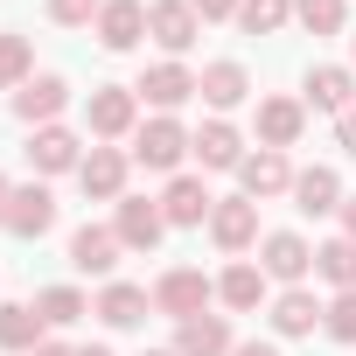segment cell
Here are the masks:
<instances>
[{
    "label": "cell",
    "instance_id": "obj_7",
    "mask_svg": "<svg viewBox=\"0 0 356 356\" xmlns=\"http://www.w3.org/2000/svg\"><path fill=\"white\" fill-rule=\"evenodd\" d=\"M70 266L105 280V273L119 266V231H105V224H84V231H70Z\"/></svg>",
    "mask_w": 356,
    "mask_h": 356
},
{
    "label": "cell",
    "instance_id": "obj_36",
    "mask_svg": "<svg viewBox=\"0 0 356 356\" xmlns=\"http://www.w3.org/2000/svg\"><path fill=\"white\" fill-rule=\"evenodd\" d=\"M231 356H280V349H273V342H238Z\"/></svg>",
    "mask_w": 356,
    "mask_h": 356
},
{
    "label": "cell",
    "instance_id": "obj_22",
    "mask_svg": "<svg viewBox=\"0 0 356 356\" xmlns=\"http://www.w3.org/2000/svg\"><path fill=\"white\" fill-rule=\"evenodd\" d=\"M314 321H321L314 293H300V286H293V293H280V300H273V328H280V335H314Z\"/></svg>",
    "mask_w": 356,
    "mask_h": 356
},
{
    "label": "cell",
    "instance_id": "obj_24",
    "mask_svg": "<svg viewBox=\"0 0 356 356\" xmlns=\"http://www.w3.org/2000/svg\"><path fill=\"white\" fill-rule=\"evenodd\" d=\"M196 154H203V168H238V161H245V147H238V133H231L224 119H210V126L196 133Z\"/></svg>",
    "mask_w": 356,
    "mask_h": 356
},
{
    "label": "cell",
    "instance_id": "obj_12",
    "mask_svg": "<svg viewBox=\"0 0 356 356\" xmlns=\"http://www.w3.org/2000/svg\"><path fill=\"white\" fill-rule=\"evenodd\" d=\"M210 238H217L224 252H245V245L259 238V203H217V210H210Z\"/></svg>",
    "mask_w": 356,
    "mask_h": 356
},
{
    "label": "cell",
    "instance_id": "obj_37",
    "mask_svg": "<svg viewBox=\"0 0 356 356\" xmlns=\"http://www.w3.org/2000/svg\"><path fill=\"white\" fill-rule=\"evenodd\" d=\"M35 356H77V349H63V342H42V349H35Z\"/></svg>",
    "mask_w": 356,
    "mask_h": 356
},
{
    "label": "cell",
    "instance_id": "obj_30",
    "mask_svg": "<svg viewBox=\"0 0 356 356\" xmlns=\"http://www.w3.org/2000/svg\"><path fill=\"white\" fill-rule=\"evenodd\" d=\"M321 328L335 342H356V293H335V307H321Z\"/></svg>",
    "mask_w": 356,
    "mask_h": 356
},
{
    "label": "cell",
    "instance_id": "obj_41",
    "mask_svg": "<svg viewBox=\"0 0 356 356\" xmlns=\"http://www.w3.org/2000/svg\"><path fill=\"white\" fill-rule=\"evenodd\" d=\"M154 356H161V349H154Z\"/></svg>",
    "mask_w": 356,
    "mask_h": 356
},
{
    "label": "cell",
    "instance_id": "obj_21",
    "mask_svg": "<svg viewBox=\"0 0 356 356\" xmlns=\"http://www.w3.org/2000/svg\"><path fill=\"white\" fill-rule=\"evenodd\" d=\"M91 314H98V321H112V328H133V321H147V293L119 280V286H105V293H98V307H91Z\"/></svg>",
    "mask_w": 356,
    "mask_h": 356
},
{
    "label": "cell",
    "instance_id": "obj_17",
    "mask_svg": "<svg viewBox=\"0 0 356 356\" xmlns=\"http://www.w3.org/2000/svg\"><path fill=\"white\" fill-rule=\"evenodd\" d=\"M293 196H300L307 217H328V210H342V175L335 168H307V175H293Z\"/></svg>",
    "mask_w": 356,
    "mask_h": 356
},
{
    "label": "cell",
    "instance_id": "obj_5",
    "mask_svg": "<svg viewBox=\"0 0 356 356\" xmlns=\"http://www.w3.org/2000/svg\"><path fill=\"white\" fill-rule=\"evenodd\" d=\"M238 182H245V196H280V189H293V168L280 147H259L238 161Z\"/></svg>",
    "mask_w": 356,
    "mask_h": 356
},
{
    "label": "cell",
    "instance_id": "obj_28",
    "mask_svg": "<svg viewBox=\"0 0 356 356\" xmlns=\"http://www.w3.org/2000/svg\"><path fill=\"white\" fill-rule=\"evenodd\" d=\"M35 314H42L49 328H70V321L84 314V293H77V286H49V293L35 300Z\"/></svg>",
    "mask_w": 356,
    "mask_h": 356
},
{
    "label": "cell",
    "instance_id": "obj_15",
    "mask_svg": "<svg viewBox=\"0 0 356 356\" xmlns=\"http://www.w3.org/2000/svg\"><path fill=\"white\" fill-rule=\"evenodd\" d=\"M300 126H307V112H300L293 98H266V105H259V140H266V147L286 154V147L300 140Z\"/></svg>",
    "mask_w": 356,
    "mask_h": 356
},
{
    "label": "cell",
    "instance_id": "obj_20",
    "mask_svg": "<svg viewBox=\"0 0 356 356\" xmlns=\"http://www.w3.org/2000/svg\"><path fill=\"white\" fill-rule=\"evenodd\" d=\"M224 349H231V328L217 314H196V321H182V335H175V356H224Z\"/></svg>",
    "mask_w": 356,
    "mask_h": 356
},
{
    "label": "cell",
    "instance_id": "obj_8",
    "mask_svg": "<svg viewBox=\"0 0 356 356\" xmlns=\"http://www.w3.org/2000/svg\"><path fill=\"white\" fill-rule=\"evenodd\" d=\"M0 224H8L15 238H42V231L56 224V203H49V189H15V196H8V217H0Z\"/></svg>",
    "mask_w": 356,
    "mask_h": 356
},
{
    "label": "cell",
    "instance_id": "obj_6",
    "mask_svg": "<svg viewBox=\"0 0 356 356\" xmlns=\"http://www.w3.org/2000/svg\"><path fill=\"white\" fill-rule=\"evenodd\" d=\"M77 182H84V196L119 203V189H126V154H119V147H91L84 168H77Z\"/></svg>",
    "mask_w": 356,
    "mask_h": 356
},
{
    "label": "cell",
    "instance_id": "obj_10",
    "mask_svg": "<svg viewBox=\"0 0 356 356\" xmlns=\"http://www.w3.org/2000/svg\"><path fill=\"white\" fill-rule=\"evenodd\" d=\"M147 35V8L140 0H105V15H98V42L105 49H133Z\"/></svg>",
    "mask_w": 356,
    "mask_h": 356
},
{
    "label": "cell",
    "instance_id": "obj_14",
    "mask_svg": "<svg viewBox=\"0 0 356 356\" xmlns=\"http://www.w3.org/2000/svg\"><path fill=\"white\" fill-rule=\"evenodd\" d=\"M63 98H70V84H63V77H29V84L15 91V119H29V126H35V119H56V112H63Z\"/></svg>",
    "mask_w": 356,
    "mask_h": 356
},
{
    "label": "cell",
    "instance_id": "obj_31",
    "mask_svg": "<svg viewBox=\"0 0 356 356\" xmlns=\"http://www.w3.org/2000/svg\"><path fill=\"white\" fill-rule=\"evenodd\" d=\"M293 15H300L314 35H335V29H342V0H300Z\"/></svg>",
    "mask_w": 356,
    "mask_h": 356
},
{
    "label": "cell",
    "instance_id": "obj_29",
    "mask_svg": "<svg viewBox=\"0 0 356 356\" xmlns=\"http://www.w3.org/2000/svg\"><path fill=\"white\" fill-rule=\"evenodd\" d=\"M245 29L252 35H273V29H286V15H293V0H245Z\"/></svg>",
    "mask_w": 356,
    "mask_h": 356
},
{
    "label": "cell",
    "instance_id": "obj_13",
    "mask_svg": "<svg viewBox=\"0 0 356 356\" xmlns=\"http://www.w3.org/2000/svg\"><path fill=\"white\" fill-rule=\"evenodd\" d=\"M307 266H314V252H307L293 231H273V238H266V259H259L266 280H307Z\"/></svg>",
    "mask_w": 356,
    "mask_h": 356
},
{
    "label": "cell",
    "instance_id": "obj_39",
    "mask_svg": "<svg viewBox=\"0 0 356 356\" xmlns=\"http://www.w3.org/2000/svg\"><path fill=\"white\" fill-rule=\"evenodd\" d=\"M8 196H15V189H8V182H0V217H8Z\"/></svg>",
    "mask_w": 356,
    "mask_h": 356
},
{
    "label": "cell",
    "instance_id": "obj_2",
    "mask_svg": "<svg viewBox=\"0 0 356 356\" xmlns=\"http://www.w3.org/2000/svg\"><path fill=\"white\" fill-rule=\"evenodd\" d=\"M147 35H154L161 49H189V42L203 35V15L189 8V0H154V8H147Z\"/></svg>",
    "mask_w": 356,
    "mask_h": 356
},
{
    "label": "cell",
    "instance_id": "obj_35",
    "mask_svg": "<svg viewBox=\"0 0 356 356\" xmlns=\"http://www.w3.org/2000/svg\"><path fill=\"white\" fill-rule=\"evenodd\" d=\"M335 133H342V147H349V154H356V105H349V112H342V119H335Z\"/></svg>",
    "mask_w": 356,
    "mask_h": 356
},
{
    "label": "cell",
    "instance_id": "obj_11",
    "mask_svg": "<svg viewBox=\"0 0 356 356\" xmlns=\"http://www.w3.org/2000/svg\"><path fill=\"white\" fill-rule=\"evenodd\" d=\"M217 203H210V189L196 182V175H175V182H168V196H161V217L168 224H203Z\"/></svg>",
    "mask_w": 356,
    "mask_h": 356
},
{
    "label": "cell",
    "instance_id": "obj_27",
    "mask_svg": "<svg viewBox=\"0 0 356 356\" xmlns=\"http://www.w3.org/2000/svg\"><path fill=\"white\" fill-rule=\"evenodd\" d=\"M196 91H203L210 105H238V98H245V70H238V63H210V70L196 77Z\"/></svg>",
    "mask_w": 356,
    "mask_h": 356
},
{
    "label": "cell",
    "instance_id": "obj_25",
    "mask_svg": "<svg viewBox=\"0 0 356 356\" xmlns=\"http://www.w3.org/2000/svg\"><path fill=\"white\" fill-rule=\"evenodd\" d=\"M217 293H224V307H238V314H245V307H259V300H266V273H259V266H231V273L217 280Z\"/></svg>",
    "mask_w": 356,
    "mask_h": 356
},
{
    "label": "cell",
    "instance_id": "obj_4",
    "mask_svg": "<svg viewBox=\"0 0 356 356\" xmlns=\"http://www.w3.org/2000/svg\"><path fill=\"white\" fill-rule=\"evenodd\" d=\"M161 231H168L161 203H147V196H119V245H126V252H154Z\"/></svg>",
    "mask_w": 356,
    "mask_h": 356
},
{
    "label": "cell",
    "instance_id": "obj_32",
    "mask_svg": "<svg viewBox=\"0 0 356 356\" xmlns=\"http://www.w3.org/2000/svg\"><path fill=\"white\" fill-rule=\"evenodd\" d=\"M22 77H29V42L0 35V84H22Z\"/></svg>",
    "mask_w": 356,
    "mask_h": 356
},
{
    "label": "cell",
    "instance_id": "obj_18",
    "mask_svg": "<svg viewBox=\"0 0 356 356\" xmlns=\"http://www.w3.org/2000/svg\"><path fill=\"white\" fill-rule=\"evenodd\" d=\"M133 91H140L147 105H161V112H168V105H182V98L196 91V77H189L182 63H154V70H147V77H140Z\"/></svg>",
    "mask_w": 356,
    "mask_h": 356
},
{
    "label": "cell",
    "instance_id": "obj_19",
    "mask_svg": "<svg viewBox=\"0 0 356 356\" xmlns=\"http://www.w3.org/2000/svg\"><path fill=\"white\" fill-rule=\"evenodd\" d=\"M126 126H133V91H126V84H98V91H91V133L112 140V133H126Z\"/></svg>",
    "mask_w": 356,
    "mask_h": 356
},
{
    "label": "cell",
    "instance_id": "obj_3",
    "mask_svg": "<svg viewBox=\"0 0 356 356\" xmlns=\"http://www.w3.org/2000/svg\"><path fill=\"white\" fill-rule=\"evenodd\" d=\"M196 140L175 126V119H154V126H140V140H133V161L140 168H182V154H189Z\"/></svg>",
    "mask_w": 356,
    "mask_h": 356
},
{
    "label": "cell",
    "instance_id": "obj_38",
    "mask_svg": "<svg viewBox=\"0 0 356 356\" xmlns=\"http://www.w3.org/2000/svg\"><path fill=\"white\" fill-rule=\"evenodd\" d=\"M342 224H349V238H356V196H349V203H342Z\"/></svg>",
    "mask_w": 356,
    "mask_h": 356
},
{
    "label": "cell",
    "instance_id": "obj_34",
    "mask_svg": "<svg viewBox=\"0 0 356 356\" xmlns=\"http://www.w3.org/2000/svg\"><path fill=\"white\" fill-rule=\"evenodd\" d=\"M189 8H196L203 22H217V15H238V8H245V0H189Z\"/></svg>",
    "mask_w": 356,
    "mask_h": 356
},
{
    "label": "cell",
    "instance_id": "obj_1",
    "mask_svg": "<svg viewBox=\"0 0 356 356\" xmlns=\"http://www.w3.org/2000/svg\"><path fill=\"white\" fill-rule=\"evenodd\" d=\"M203 300H210V280H203L196 266H175V273H161V286H154V307L175 314V321H196Z\"/></svg>",
    "mask_w": 356,
    "mask_h": 356
},
{
    "label": "cell",
    "instance_id": "obj_16",
    "mask_svg": "<svg viewBox=\"0 0 356 356\" xmlns=\"http://www.w3.org/2000/svg\"><path fill=\"white\" fill-rule=\"evenodd\" d=\"M29 161H35L42 175H63V168H84V161H77V133H70V126H42V133L29 140Z\"/></svg>",
    "mask_w": 356,
    "mask_h": 356
},
{
    "label": "cell",
    "instance_id": "obj_33",
    "mask_svg": "<svg viewBox=\"0 0 356 356\" xmlns=\"http://www.w3.org/2000/svg\"><path fill=\"white\" fill-rule=\"evenodd\" d=\"M91 15H105V0H49V22H63V29H84Z\"/></svg>",
    "mask_w": 356,
    "mask_h": 356
},
{
    "label": "cell",
    "instance_id": "obj_40",
    "mask_svg": "<svg viewBox=\"0 0 356 356\" xmlns=\"http://www.w3.org/2000/svg\"><path fill=\"white\" fill-rule=\"evenodd\" d=\"M77 356H112V349H98V342H91V349H77Z\"/></svg>",
    "mask_w": 356,
    "mask_h": 356
},
{
    "label": "cell",
    "instance_id": "obj_23",
    "mask_svg": "<svg viewBox=\"0 0 356 356\" xmlns=\"http://www.w3.org/2000/svg\"><path fill=\"white\" fill-rule=\"evenodd\" d=\"M314 273H321L328 286L356 293V238H335V245H321V252H314Z\"/></svg>",
    "mask_w": 356,
    "mask_h": 356
},
{
    "label": "cell",
    "instance_id": "obj_9",
    "mask_svg": "<svg viewBox=\"0 0 356 356\" xmlns=\"http://www.w3.org/2000/svg\"><path fill=\"white\" fill-rule=\"evenodd\" d=\"M307 105H314V112H335V119H342V112L356 105V77H349L342 63H321V70H307Z\"/></svg>",
    "mask_w": 356,
    "mask_h": 356
},
{
    "label": "cell",
    "instance_id": "obj_26",
    "mask_svg": "<svg viewBox=\"0 0 356 356\" xmlns=\"http://www.w3.org/2000/svg\"><path fill=\"white\" fill-rule=\"evenodd\" d=\"M35 342H42L35 307H0V349H35Z\"/></svg>",
    "mask_w": 356,
    "mask_h": 356
}]
</instances>
